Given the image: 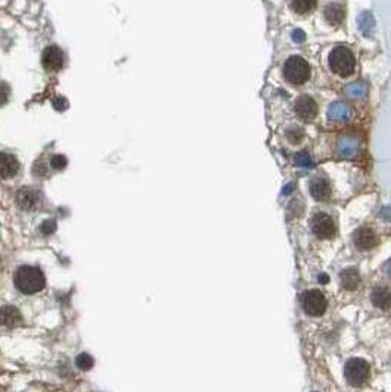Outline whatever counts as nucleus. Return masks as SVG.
<instances>
[{"mask_svg":"<svg viewBox=\"0 0 391 392\" xmlns=\"http://www.w3.org/2000/svg\"><path fill=\"white\" fill-rule=\"evenodd\" d=\"M318 282H319V283H328V282H330V278H328L325 274H321L319 278H318Z\"/></svg>","mask_w":391,"mask_h":392,"instance_id":"nucleus-30","label":"nucleus"},{"mask_svg":"<svg viewBox=\"0 0 391 392\" xmlns=\"http://www.w3.org/2000/svg\"><path fill=\"white\" fill-rule=\"evenodd\" d=\"M291 37H293V40H294L296 43H302V41H304V39H306V36H304V33H303L302 30H294L293 34H291Z\"/></svg>","mask_w":391,"mask_h":392,"instance_id":"nucleus-28","label":"nucleus"},{"mask_svg":"<svg viewBox=\"0 0 391 392\" xmlns=\"http://www.w3.org/2000/svg\"><path fill=\"white\" fill-rule=\"evenodd\" d=\"M40 201V194L39 191L33 190V188H21L16 194V203L19 204L21 209L24 210H31L34 209Z\"/></svg>","mask_w":391,"mask_h":392,"instance_id":"nucleus-12","label":"nucleus"},{"mask_svg":"<svg viewBox=\"0 0 391 392\" xmlns=\"http://www.w3.org/2000/svg\"><path fill=\"white\" fill-rule=\"evenodd\" d=\"M9 93H10L9 85L4 84V82H0V106H3V105L7 102V99H9Z\"/></svg>","mask_w":391,"mask_h":392,"instance_id":"nucleus-26","label":"nucleus"},{"mask_svg":"<svg viewBox=\"0 0 391 392\" xmlns=\"http://www.w3.org/2000/svg\"><path fill=\"white\" fill-rule=\"evenodd\" d=\"M312 232L321 238V239H330L335 235V222L334 219L327 213H316L310 221Z\"/></svg>","mask_w":391,"mask_h":392,"instance_id":"nucleus-6","label":"nucleus"},{"mask_svg":"<svg viewBox=\"0 0 391 392\" xmlns=\"http://www.w3.org/2000/svg\"><path fill=\"white\" fill-rule=\"evenodd\" d=\"M309 190H310V194L315 200L318 201H327L330 197H331V185L330 182L322 178V176H318V178H313L310 181V185H309Z\"/></svg>","mask_w":391,"mask_h":392,"instance_id":"nucleus-10","label":"nucleus"},{"mask_svg":"<svg viewBox=\"0 0 391 392\" xmlns=\"http://www.w3.org/2000/svg\"><path fill=\"white\" fill-rule=\"evenodd\" d=\"M66 163H68V160H66V157H65V156H62V155H56V156H53V157H52V160H50V165H52V168L57 169V170H60V169L65 168V166H66Z\"/></svg>","mask_w":391,"mask_h":392,"instance_id":"nucleus-25","label":"nucleus"},{"mask_svg":"<svg viewBox=\"0 0 391 392\" xmlns=\"http://www.w3.org/2000/svg\"><path fill=\"white\" fill-rule=\"evenodd\" d=\"M324 16L327 19V22H330L331 25H340L343 21H344V7L341 4H337V3H331L325 7L324 10Z\"/></svg>","mask_w":391,"mask_h":392,"instance_id":"nucleus-18","label":"nucleus"},{"mask_svg":"<svg viewBox=\"0 0 391 392\" xmlns=\"http://www.w3.org/2000/svg\"><path fill=\"white\" fill-rule=\"evenodd\" d=\"M284 78L293 85H303L310 78V66L300 56L288 57L282 66Z\"/></svg>","mask_w":391,"mask_h":392,"instance_id":"nucleus-3","label":"nucleus"},{"mask_svg":"<svg viewBox=\"0 0 391 392\" xmlns=\"http://www.w3.org/2000/svg\"><path fill=\"white\" fill-rule=\"evenodd\" d=\"M344 376L348 385L354 388L363 387L371 376V367L369 363L363 358H350L344 366Z\"/></svg>","mask_w":391,"mask_h":392,"instance_id":"nucleus-4","label":"nucleus"},{"mask_svg":"<svg viewBox=\"0 0 391 392\" xmlns=\"http://www.w3.org/2000/svg\"><path fill=\"white\" fill-rule=\"evenodd\" d=\"M357 25H359V30L362 31V34L365 37L372 36V33L375 31V19H374L372 12H369V10L362 12L359 15V19H357Z\"/></svg>","mask_w":391,"mask_h":392,"instance_id":"nucleus-19","label":"nucleus"},{"mask_svg":"<svg viewBox=\"0 0 391 392\" xmlns=\"http://www.w3.org/2000/svg\"><path fill=\"white\" fill-rule=\"evenodd\" d=\"M22 323V316L19 310L12 306H4L0 309V325L6 328H16Z\"/></svg>","mask_w":391,"mask_h":392,"instance_id":"nucleus-13","label":"nucleus"},{"mask_svg":"<svg viewBox=\"0 0 391 392\" xmlns=\"http://www.w3.org/2000/svg\"><path fill=\"white\" fill-rule=\"evenodd\" d=\"M304 137V132L302 131V128H297V126H293L287 131V138L293 143V144H297L302 141V138Z\"/></svg>","mask_w":391,"mask_h":392,"instance_id":"nucleus-24","label":"nucleus"},{"mask_svg":"<svg viewBox=\"0 0 391 392\" xmlns=\"http://www.w3.org/2000/svg\"><path fill=\"white\" fill-rule=\"evenodd\" d=\"M19 163L15 156L9 153H0V178L7 179L16 175Z\"/></svg>","mask_w":391,"mask_h":392,"instance_id":"nucleus-14","label":"nucleus"},{"mask_svg":"<svg viewBox=\"0 0 391 392\" xmlns=\"http://www.w3.org/2000/svg\"><path fill=\"white\" fill-rule=\"evenodd\" d=\"M340 280H341V286L347 291H354L359 288L360 285V275L357 272V269L354 268H348L344 269L340 274Z\"/></svg>","mask_w":391,"mask_h":392,"instance_id":"nucleus-15","label":"nucleus"},{"mask_svg":"<svg viewBox=\"0 0 391 392\" xmlns=\"http://www.w3.org/2000/svg\"><path fill=\"white\" fill-rule=\"evenodd\" d=\"M353 241H354V245L359 250L368 251V250H372L378 244V236H377V234H375V231L372 228L362 226L357 231H354Z\"/></svg>","mask_w":391,"mask_h":392,"instance_id":"nucleus-7","label":"nucleus"},{"mask_svg":"<svg viewBox=\"0 0 391 392\" xmlns=\"http://www.w3.org/2000/svg\"><path fill=\"white\" fill-rule=\"evenodd\" d=\"M75 363H77L78 369H81V370H90V369L94 366V360H93V357H91L90 354H87V353L80 354V355L77 357Z\"/></svg>","mask_w":391,"mask_h":392,"instance_id":"nucleus-22","label":"nucleus"},{"mask_svg":"<svg viewBox=\"0 0 391 392\" xmlns=\"http://www.w3.org/2000/svg\"><path fill=\"white\" fill-rule=\"evenodd\" d=\"M328 118L337 122H346L351 118V109L344 102H335L328 109Z\"/></svg>","mask_w":391,"mask_h":392,"instance_id":"nucleus-16","label":"nucleus"},{"mask_svg":"<svg viewBox=\"0 0 391 392\" xmlns=\"http://www.w3.org/2000/svg\"><path fill=\"white\" fill-rule=\"evenodd\" d=\"M368 93V87L363 82H353L346 87V94L350 99H363Z\"/></svg>","mask_w":391,"mask_h":392,"instance_id":"nucleus-21","label":"nucleus"},{"mask_svg":"<svg viewBox=\"0 0 391 392\" xmlns=\"http://www.w3.org/2000/svg\"><path fill=\"white\" fill-rule=\"evenodd\" d=\"M40 229H42V232H43V234H46V235H50V234H53V232L56 231V222L55 221H46V222H43V224H42Z\"/></svg>","mask_w":391,"mask_h":392,"instance_id":"nucleus-27","label":"nucleus"},{"mask_svg":"<svg viewBox=\"0 0 391 392\" xmlns=\"http://www.w3.org/2000/svg\"><path fill=\"white\" fill-rule=\"evenodd\" d=\"M318 4V0H291V7L294 12L304 15L312 12Z\"/></svg>","mask_w":391,"mask_h":392,"instance_id":"nucleus-20","label":"nucleus"},{"mask_svg":"<svg viewBox=\"0 0 391 392\" xmlns=\"http://www.w3.org/2000/svg\"><path fill=\"white\" fill-rule=\"evenodd\" d=\"M359 140L354 137V135H346V137H341L338 140V144H337V152L341 157H346V159H351L357 155L359 152Z\"/></svg>","mask_w":391,"mask_h":392,"instance_id":"nucleus-11","label":"nucleus"},{"mask_svg":"<svg viewBox=\"0 0 391 392\" xmlns=\"http://www.w3.org/2000/svg\"><path fill=\"white\" fill-rule=\"evenodd\" d=\"M15 286L27 295L40 292L46 286L43 272L34 266H21L15 274Z\"/></svg>","mask_w":391,"mask_h":392,"instance_id":"nucleus-1","label":"nucleus"},{"mask_svg":"<svg viewBox=\"0 0 391 392\" xmlns=\"http://www.w3.org/2000/svg\"><path fill=\"white\" fill-rule=\"evenodd\" d=\"M293 190H294V184H288V185H285V187H284V190H282V194H284V196H287V194H290Z\"/></svg>","mask_w":391,"mask_h":392,"instance_id":"nucleus-29","label":"nucleus"},{"mask_svg":"<svg viewBox=\"0 0 391 392\" xmlns=\"http://www.w3.org/2000/svg\"><path fill=\"white\" fill-rule=\"evenodd\" d=\"M294 163L300 168H313V160L306 153H297L294 156Z\"/></svg>","mask_w":391,"mask_h":392,"instance_id":"nucleus-23","label":"nucleus"},{"mask_svg":"<svg viewBox=\"0 0 391 392\" xmlns=\"http://www.w3.org/2000/svg\"><path fill=\"white\" fill-rule=\"evenodd\" d=\"M371 300H372V303H374L375 307H378V309H381V310H389L391 303L390 289L386 288V286H378V288H375V289L372 291Z\"/></svg>","mask_w":391,"mask_h":392,"instance_id":"nucleus-17","label":"nucleus"},{"mask_svg":"<svg viewBox=\"0 0 391 392\" xmlns=\"http://www.w3.org/2000/svg\"><path fill=\"white\" fill-rule=\"evenodd\" d=\"M302 304H303L304 313L309 316H313V317L322 316L328 307V301H327L325 295L318 289L306 291L302 297Z\"/></svg>","mask_w":391,"mask_h":392,"instance_id":"nucleus-5","label":"nucleus"},{"mask_svg":"<svg viewBox=\"0 0 391 392\" xmlns=\"http://www.w3.org/2000/svg\"><path fill=\"white\" fill-rule=\"evenodd\" d=\"M294 112L296 115L304 120V122H309L312 119L316 118L318 115V105L316 102L310 97V96H300L296 103H294Z\"/></svg>","mask_w":391,"mask_h":392,"instance_id":"nucleus-8","label":"nucleus"},{"mask_svg":"<svg viewBox=\"0 0 391 392\" xmlns=\"http://www.w3.org/2000/svg\"><path fill=\"white\" fill-rule=\"evenodd\" d=\"M328 63H330V68H331V71L334 74H337L338 77L346 78V77H350L354 72L356 57H354L353 52L348 47L338 46L330 53Z\"/></svg>","mask_w":391,"mask_h":392,"instance_id":"nucleus-2","label":"nucleus"},{"mask_svg":"<svg viewBox=\"0 0 391 392\" xmlns=\"http://www.w3.org/2000/svg\"><path fill=\"white\" fill-rule=\"evenodd\" d=\"M42 62H43L44 69H47L50 72H56L63 65V52L57 46H49L43 52Z\"/></svg>","mask_w":391,"mask_h":392,"instance_id":"nucleus-9","label":"nucleus"}]
</instances>
